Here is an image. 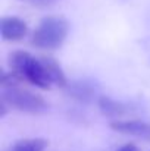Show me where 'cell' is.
I'll list each match as a JSON object with an SVG mask.
<instances>
[{
	"instance_id": "6da1fadb",
	"label": "cell",
	"mask_w": 150,
	"mask_h": 151,
	"mask_svg": "<svg viewBox=\"0 0 150 151\" xmlns=\"http://www.w3.org/2000/svg\"><path fill=\"white\" fill-rule=\"evenodd\" d=\"M10 70L15 72L22 81L36 85L40 90H50L51 82L41 63V59L34 57L28 51H13L9 54Z\"/></svg>"
},
{
	"instance_id": "7a4b0ae2",
	"label": "cell",
	"mask_w": 150,
	"mask_h": 151,
	"mask_svg": "<svg viewBox=\"0 0 150 151\" xmlns=\"http://www.w3.org/2000/svg\"><path fill=\"white\" fill-rule=\"evenodd\" d=\"M69 32V24L65 18L44 16L31 37V44L41 50H56L62 47Z\"/></svg>"
},
{
	"instance_id": "3957f363",
	"label": "cell",
	"mask_w": 150,
	"mask_h": 151,
	"mask_svg": "<svg viewBox=\"0 0 150 151\" xmlns=\"http://www.w3.org/2000/svg\"><path fill=\"white\" fill-rule=\"evenodd\" d=\"M1 101L15 110L30 113V114H40L49 109V103L40 94H36L27 88L12 87L1 90Z\"/></svg>"
},
{
	"instance_id": "277c9868",
	"label": "cell",
	"mask_w": 150,
	"mask_h": 151,
	"mask_svg": "<svg viewBox=\"0 0 150 151\" xmlns=\"http://www.w3.org/2000/svg\"><path fill=\"white\" fill-rule=\"evenodd\" d=\"M28 32V25L18 16H3L0 21V35L3 41H19Z\"/></svg>"
},
{
	"instance_id": "5b68a950",
	"label": "cell",
	"mask_w": 150,
	"mask_h": 151,
	"mask_svg": "<svg viewBox=\"0 0 150 151\" xmlns=\"http://www.w3.org/2000/svg\"><path fill=\"white\" fill-rule=\"evenodd\" d=\"M97 106L100 113L112 120H122V117L131 113V107L127 103L110 99L107 96H100L97 99Z\"/></svg>"
},
{
	"instance_id": "8992f818",
	"label": "cell",
	"mask_w": 150,
	"mask_h": 151,
	"mask_svg": "<svg viewBox=\"0 0 150 151\" xmlns=\"http://www.w3.org/2000/svg\"><path fill=\"white\" fill-rule=\"evenodd\" d=\"M66 94L81 104H90L96 99V90L86 81H72L66 85Z\"/></svg>"
},
{
	"instance_id": "52a82bcc",
	"label": "cell",
	"mask_w": 150,
	"mask_h": 151,
	"mask_svg": "<svg viewBox=\"0 0 150 151\" xmlns=\"http://www.w3.org/2000/svg\"><path fill=\"white\" fill-rule=\"evenodd\" d=\"M40 59H41V63L46 69V73L49 76L51 85H56V87H60V88L65 90L66 85L69 84V81L66 79V75H65L62 66L57 63V60L50 57V56H43Z\"/></svg>"
},
{
	"instance_id": "ba28073f",
	"label": "cell",
	"mask_w": 150,
	"mask_h": 151,
	"mask_svg": "<svg viewBox=\"0 0 150 151\" xmlns=\"http://www.w3.org/2000/svg\"><path fill=\"white\" fill-rule=\"evenodd\" d=\"M49 145V141L44 138H24L13 144L9 151H44Z\"/></svg>"
},
{
	"instance_id": "9c48e42d",
	"label": "cell",
	"mask_w": 150,
	"mask_h": 151,
	"mask_svg": "<svg viewBox=\"0 0 150 151\" xmlns=\"http://www.w3.org/2000/svg\"><path fill=\"white\" fill-rule=\"evenodd\" d=\"M22 79L15 73V72H3L1 73V88H12V87H19V82Z\"/></svg>"
},
{
	"instance_id": "30bf717a",
	"label": "cell",
	"mask_w": 150,
	"mask_h": 151,
	"mask_svg": "<svg viewBox=\"0 0 150 151\" xmlns=\"http://www.w3.org/2000/svg\"><path fill=\"white\" fill-rule=\"evenodd\" d=\"M140 138H146V139H150V123H147V122H143L141 132H140Z\"/></svg>"
},
{
	"instance_id": "8fae6325",
	"label": "cell",
	"mask_w": 150,
	"mask_h": 151,
	"mask_svg": "<svg viewBox=\"0 0 150 151\" xmlns=\"http://www.w3.org/2000/svg\"><path fill=\"white\" fill-rule=\"evenodd\" d=\"M116 151H140V148L136 144H133V142H127V144L121 145Z\"/></svg>"
},
{
	"instance_id": "7c38bea8",
	"label": "cell",
	"mask_w": 150,
	"mask_h": 151,
	"mask_svg": "<svg viewBox=\"0 0 150 151\" xmlns=\"http://www.w3.org/2000/svg\"><path fill=\"white\" fill-rule=\"evenodd\" d=\"M40 1H43V3H49V1H51V0H40Z\"/></svg>"
}]
</instances>
